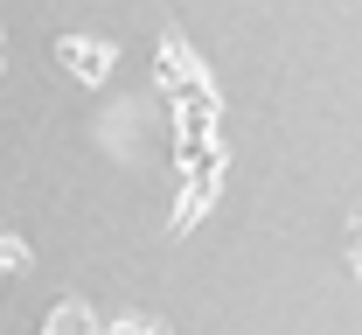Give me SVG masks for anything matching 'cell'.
<instances>
[{
	"label": "cell",
	"mask_w": 362,
	"mask_h": 335,
	"mask_svg": "<svg viewBox=\"0 0 362 335\" xmlns=\"http://www.w3.org/2000/svg\"><path fill=\"white\" fill-rule=\"evenodd\" d=\"M56 63H63V77H77V84H105L112 77V42H84V35H63L56 42Z\"/></svg>",
	"instance_id": "obj_1"
},
{
	"label": "cell",
	"mask_w": 362,
	"mask_h": 335,
	"mask_svg": "<svg viewBox=\"0 0 362 335\" xmlns=\"http://www.w3.org/2000/svg\"><path fill=\"white\" fill-rule=\"evenodd\" d=\"M14 266H28V244H14V238H0V273H14Z\"/></svg>",
	"instance_id": "obj_3"
},
{
	"label": "cell",
	"mask_w": 362,
	"mask_h": 335,
	"mask_svg": "<svg viewBox=\"0 0 362 335\" xmlns=\"http://www.w3.org/2000/svg\"><path fill=\"white\" fill-rule=\"evenodd\" d=\"M349 231H356V238H349V266H356V273H362V217H356V224H349Z\"/></svg>",
	"instance_id": "obj_4"
},
{
	"label": "cell",
	"mask_w": 362,
	"mask_h": 335,
	"mask_svg": "<svg viewBox=\"0 0 362 335\" xmlns=\"http://www.w3.org/2000/svg\"><path fill=\"white\" fill-rule=\"evenodd\" d=\"M49 335H98V322H90L84 300H63V307H56V322H49Z\"/></svg>",
	"instance_id": "obj_2"
}]
</instances>
